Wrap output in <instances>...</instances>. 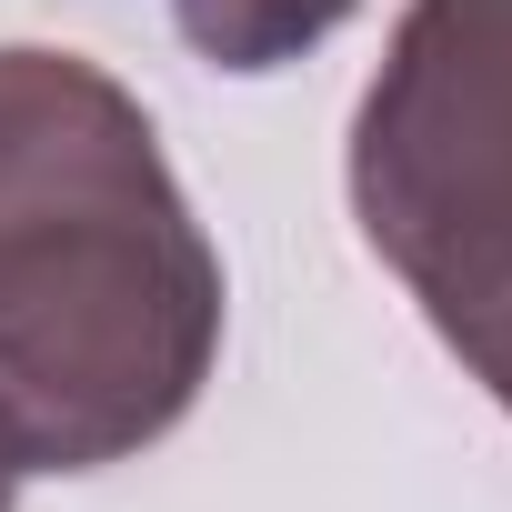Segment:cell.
<instances>
[{
  "instance_id": "3957f363",
  "label": "cell",
  "mask_w": 512,
  "mask_h": 512,
  "mask_svg": "<svg viewBox=\"0 0 512 512\" xmlns=\"http://www.w3.org/2000/svg\"><path fill=\"white\" fill-rule=\"evenodd\" d=\"M352 11H362V0H171L181 41H191L211 71H241V81L292 71V61L322 51Z\"/></svg>"
},
{
  "instance_id": "5b68a950",
  "label": "cell",
  "mask_w": 512,
  "mask_h": 512,
  "mask_svg": "<svg viewBox=\"0 0 512 512\" xmlns=\"http://www.w3.org/2000/svg\"><path fill=\"white\" fill-rule=\"evenodd\" d=\"M21 482H31V452H21V432H11V412H0V512L21 502Z\"/></svg>"
},
{
  "instance_id": "7a4b0ae2",
  "label": "cell",
  "mask_w": 512,
  "mask_h": 512,
  "mask_svg": "<svg viewBox=\"0 0 512 512\" xmlns=\"http://www.w3.org/2000/svg\"><path fill=\"white\" fill-rule=\"evenodd\" d=\"M342 181L432 332L512 292V0H412L352 111Z\"/></svg>"
},
{
  "instance_id": "277c9868",
  "label": "cell",
  "mask_w": 512,
  "mask_h": 512,
  "mask_svg": "<svg viewBox=\"0 0 512 512\" xmlns=\"http://www.w3.org/2000/svg\"><path fill=\"white\" fill-rule=\"evenodd\" d=\"M442 342H452V352H462V372L512 412V292H492V302L452 312V322H442Z\"/></svg>"
},
{
  "instance_id": "6da1fadb",
  "label": "cell",
  "mask_w": 512,
  "mask_h": 512,
  "mask_svg": "<svg viewBox=\"0 0 512 512\" xmlns=\"http://www.w3.org/2000/svg\"><path fill=\"white\" fill-rule=\"evenodd\" d=\"M221 251L151 111L81 51L0 41V412L31 472L151 452L211 382Z\"/></svg>"
}]
</instances>
